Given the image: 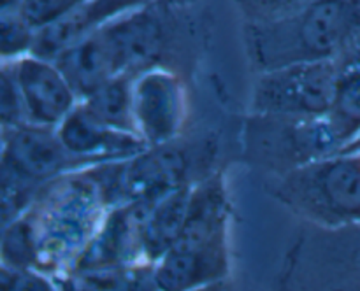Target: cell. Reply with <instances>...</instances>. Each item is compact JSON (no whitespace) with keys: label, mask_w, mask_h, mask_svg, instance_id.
I'll list each match as a JSON object with an SVG mask.
<instances>
[{"label":"cell","mask_w":360,"mask_h":291,"mask_svg":"<svg viewBox=\"0 0 360 291\" xmlns=\"http://www.w3.org/2000/svg\"><path fill=\"white\" fill-rule=\"evenodd\" d=\"M360 30V0H313L281 16L252 20L246 44L260 72L341 58Z\"/></svg>","instance_id":"cell-1"},{"label":"cell","mask_w":360,"mask_h":291,"mask_svg":"<svg viewBox=\"0 0 360 291\" xmlns=\"http://www.w3.org/2000/svg\"><path fill=\"white\" fill-rule=\"evenodd\" d=\"M278 198L326 226L360 224V153L330 154L280 177Z\"/></svg>","instance_id":"cell-2"},{"label":"cell","mask_w":360,"mask_h":291,"mask_svg":"<svg viewBox=\"0 0 360 291\" xmlns=\"http://www.w3.org/2000/svg\"><path fill=\"white\" fill-rule=\"evenodd\" d=\"M86 165L63 147L56 128L25 125L2 130L0 140V188L32 202L35 193Z\"/></svg>","instance_id":"cell-3"},{"label":"cell","mask_w":360,"mask_h":291,"mask_svg":"<svg viewBox=\"0 0 360 291\" xmlns=\"http://www.w3.org/2000/svg\"><path fill=\"white\" fill-rule=\"evenodd\" d=\"M245 142L246 153L253 161L280 168L281 175L345 149L327 116L287 118L253 114L246 125Z\"/></svg>","instance_id":"cell-4"},{"label":"cell","mask_w":360,"mask_h":291,"mask_svg":"<svg viewBox=\"0 0 360 291\" xmlns=\"http://www.w3.org/2000/svg\"><path fill=\"white\" fill-rule=\"evenodd\" d=\"M338 60L297 63L262 72L253 91V114L323 118L333 107Z\"/></svg>","instance_id":"cell-5"},{"label":"cell","mask_w":360,"mask_h":291,"mask_svg":"<svg viewBox=\"0 0 360 291\" xmlns=\"http://www.w3.org/2000/svg\"><path fill=\"white\" fill-rule=\"evenodd\" d=\"M48 203L44 226L39 235V249L53 256L79 252L94 231H98L101 210L108 205L95 179H72L58 189Z\"/></svg>","instance_id":"cell-6"},{"label":"cell","mask_w":360,"mask_h":291,"mask_svg":"<svg viewBox=\"0 0 360 291\" xmlns=\"http://www.w3.org/2000/svg\"><path fill=\"white\" fill-rule=\"evenodd\" d=\"M132 109L136 130L148 146L178 140L185 121V95L178 77L150 69L134 77Z\"/></svg>","instance_id":"cell-7"},{"label":"cell","mask_w":360,"mask_h":291,"mask_svg":"<svg viewBox=\"0 0 360 291\" xmlns=\"http://www.w3.org/2000/svg\"><path fill=\"white\" fill-rule=\"evenodd\" d=\"M56 135L63 147L88 168L129 160L150 147L137 133L122 132L98 121L81 102L56 126Z\"/></svg>","instance_id":"cell-8"},{"label":"cell","mask_w":360,"mask_h":291,"mask_svg":"<svg viewBox=\"0 0 360 291\" xmlns=\"http://www.w3.org/2000/svg\"><path fill=\"white\" fill-rule=\"evenodd\" d=\"M28 125L56 128L79 104L58 67L28 55L14 63Z\"/></svg>","instance_id":"cell-9"},{"label":"cell","mask_w":360,"mask_h":291,"mask_svg":"<svg viewBox=\"0 0 360 291\" xmlns=\"http://www.w3.org/2000/svg\"><path fill=\"white\" fill-rule=\"evenodd\" d=\"M148 0H84L56 23L35 32L32 56L55 62L74 42L94 34L116 18L146 6Z\"/></svg>","instance_id":"cell-10"},{"label":"cell","mask_w":360,"mask_h":291,"mask_svg":"<svg viewBox=\"0 0 360 291\" xmlns=\"http://www.w3.org/2000/svg\"><path fill=\"white\" fill-rule=\"evenodd\" d=\"M77 100H86L102 84L122 76L123 70L104 27L60 53L55 62Z\"/></svg>","instance_id":"cell-11"},{"label":"cell","mask_w":360,"mask_h":291,"mask_svg":"<svg viewBox=\"0 0 360 291\" xmlns=\"http://www.w3.org/2000/svg\"><path fill=\"white\" fill-rule=\"evenodd\" d=\"M229 251L199 252L172 248L153 263L155 291H192L227 279Z\"/></svg>","instance_id":"cell-12"},{"label":"cell","mask_w":360,"mask_h":291,"mask_svg":"<svg viewBox=\"0 0 360 291\" xmlns=\"http://www.w3.org/2000/svg\"><path fill=\"white\" fill-rule=\"evenodd\" d=\"M193 184L167 193L151 203L139 224L141 255L157 263L178 242L188 212Z\"/></svg>","instance_id":"cell-13"},{"label":"cell","mask_w":360,"mask_h":291,"mask_svg":"<svg viewBox=\"0 0 360 291\" xmlns=\"http://www.w3.org/2000/svg\"><path fill=\"white\" fill-rule=\"evenodd\" d=\"M134 77H136L134 74H122V76L112 77L81 104L104 125L122 130V132L137 133L132 109Z\"/></svg>","instance_id":"cell-14"},{"label":"cell","mask_w":360,"mask_h":291,"mask_svg":"<svg viewBox=\"0 0 360 291\" xmlns=\"http://www.w3.org/2000/svg\"><path fill=\"white\" fill-rule=\"evenodd\" d=\"M327 118L345 149L360 137V69L357 67L340 63L336 93Z\"/></svg>","instance_id":"cell-15"},{"label":"cell","mask_w":360,"mask_h":291,"mask_svg":"<svg viewBox=\"0 0 360 291\" xmlns=\"http://www.w3.org/2000/svg\"><path fill=\"white\" fill-rule=\"evenodd\" d=\"M39 262L41 249L37 226L32 217L23 214L0 231V263L20 273L34 270Z\"/></svg>","instance_id":"cell-16"},{"label":"cell","mask_w":360,"mask_h":291,"mask_svg":"<svg viewBox=\"0 0 360 291\" xmlns=\"http://www.w3.org/2000/svg\"><path fill=\"white\" fill-rule=\"evenodd\" d=\"M35 30L27 23L20 11L0 13V58H25L32 53Z\"/></svg>","instance_id":"cell-17"},{"label":"cell","mask_w":360,"mask_h":291,"mask_svg":"<svg viewBox=\"0 0 360 291\" xmlns=\"http://www.w3.org/2000/svg\"><path fill=\"white\" fill-rule=\"evenodd\" d=\"M27 123L23 98L14 63L0 65V130H11Z\"/></svg>","instance_id":"cell-18"},{"label":"cell","mask_w":360,"mask_h":291,"mask_svg":"<svg viewBox=\"0 0 360 291\" xmlns=\"http://www.w3.org/2000/svg\"><path fill=\"white\" fill-rule=\"evenodd\" d=\"M84 0H23L20 7L21 16L35 32L56 23L76 9Z\"/></svg>","instance_id":"cell-19"},{"label":"cell","mask_w":360,"mask_h":291,"mask_svg":"<svg viewBox=\"0 0 360 291\" xmlns=\"http://www.w3.org/2000/svg\"><path fill=\"white\" fill-rule=\"evenodd\" d=\"M313 0H243L252 20H264V18L281 16L285 13L299 9Z\"/></svg>","instance_id":"cell-20"},{"label":"cell","mask_w":360,"mask_h":291,"mask_svg":"<svg viewBox=\"0 0 360 291\" xmlns=\"http://www.w3.org/2000/svg\"><path fill=\"white\" fill-rule=\"evenodd\" d=\"M28 205H30L28 200L0 188V231L9 226L13 221H16L18 217L23 216Z\"/></svg>","instance_id":"cell-21"},{"label":"cell","mask_w":360,"mask_h":291,"mask_svg":"<svg viewBox=\"0 0 360 291\" xmlns=\"http://www.w3.org/2000/svg\"><path fill=\"white\" fill-rule=\"evenodd\" d=\"M14 291H58L55 284L42 273L35 270H27V272L18 273Z\"/></svg>","instance_id":"cell-22"},{"label":"cell","mask_w":360,"mask_h":291,"mask_svg":"<svg viewBox=\"0 0 360 291\" xmlns=\"http://www.w3.org/2000/svg\"><path fill=\"white\" fill-rule=\"evenodd\" d=\"M338 62L345 63V65H354L357 67V69H360V30L359 34L355 35L354 41L350 42L347 51L341 55V58H338Z\"/></svg>","instance_id":"cell-23"},{"label":"cell","mask_w":360,"mask_h":291,"mask_svg":"<svg viewBox=\"0 0 360 291\" xmlns=\"http://www.w3.org/2000/svg\"><path fill=\"white\" fill-rule=\"evenodd\" d=\"M18 272L11 270L4 263H0V291H14V284H16Z\"/></svg>","instance_id":"cell-24"},{"label":"cell","mask_w":360,"mask_h":291,"mask_svg":"<svg viewBox=\"0 0 360 291\" xmlns=\"http://www.w3.org/2000/svg\"><path fill=\"white\" fill-rule=\"evenodd\" d=\"M192 291H238L231 283H227V279L220 280V283H213V284H207V286L202 287H197V290Z\"/></svg>","instance_id":"cell-25"},{"label":"cell","mask_w":360,"mask_h":291,"mask_svg":"<svg viewBox=\"0 0 360 291\" xmlns=\"http://www.w3.org/2000/svg\"><path fill=\"white\" fill-rule=\"evenodd\" d=\"M23 0H0V13H11V11H20Z\"/></svg>","instance_id":"cell-26"},{"label":"cell","mask_w":360,"mask_h":291,"mask_svg":"<svg viewBox=\"0 0 360 291\" xmlns=\"http://www.w3.org/2000/svg\"><path fill=\"white\" fill-rule=\"evenodd\" d=\"M60 291H94V290H90V287L83 286V284L74 283V280H67V283L63 284L62 290H60Z\"/></svg>","instance_id":"cell-27"},{"label":"cell","mask_w":360,"mask_h":291,"mask_svg":"<svg viewBox=\"0 0 360 291\" xmlns=\"http://www.w3.org/2000/svg\"><path fill=\"white\" fill-rule=\"evenodd\" d=\"M120 291H136V286H134V284H125V287Z\"/></svg>","instance_id":"cell-28"},{"label":"cell","mask_w":360,"mask_h":291,"mask_svg":"<svg viewBox=\"0 0 360 291\" xmlns=\"http://www.w3.org/2000/svg\"><path fill=\"white\" fill-rule=\"evenodd\" d=\"M340 291H355V290H340Z\"/></svg>","instance_id":"cell-29"}]
</instances>
